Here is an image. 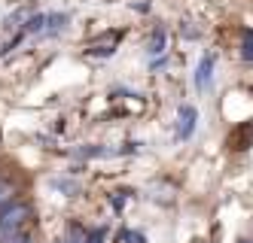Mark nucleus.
Listing matches in <instances>:
<instances>
[{
  "mask_svg": "<svg viewBox=\"0 0 253 243\" xmlns=\"http://www.w3.org/2000/svg\"><path fill=\"white\" fill-rule=\"evenodd\" d=\"M119 240H122V243H147V237H143L140 231H128V228L119 231Z\"/></svg>",
  "mask_w": 253,
  "mask_h": 243,
  "instance_id": "9b49d317",
  "label": "nucleus"
},
{
  "mask_svg": "<svg viewBox=\"0 0 253 243\" xmlns=\"http://www.w3.org/2000/svg\"><path fill=\"white\" fill-rule=\"evenodd\" d=\"M64 243H88V231H85L83 225H67Z\"/></svg>",
  "mask_w": 253,
  "mask_h": 243,
  "instance_id": "6e6552de",
  "label": "nucleus"
},
{
  "mask_svg": "<svg viewBox=\"0 0 253 243\" xmlns=\"http://www.w3.org/2000/svg\"><path fill=\"white\" fill-rule=\"evenodd\" d=\"M28 219H31V207L22 204V201H12V204H6V207H0V234L22 231Z\"/></svg>",
  "mask_w": 253,
  "mask_h": 243,
  "instance_id": "f257e3e1",
  "label": "nucleus"
},
{
  "mask_svg": "<svg viewBox=\"0 0 253 243\" xmlns=\"http://www.w3.org/2000/svg\"><path fill=\"white\" fill-rule=\"evenodd\" d=\"M104 237H107V228H98L88 234V243H104Z\"/></svg>",
  "mask_w": 253,
  "mask_h": 243,
  "instance_id": "f8f14e48",
  "label": "nucleus"
},
{
  "mask_svg": "<svg viewBox=\"0 0 253 243\" xmlns=\"http://www.w3.org/2000/svg\"><path fill=\"white\" fill-rule=\"evenodd\" d=\"M238 243H253V237H244V240H238Z\"/></svg>",
  "mask_w": 253,
  "mask_h": 243,
  "instance_id": "ddd939ff",
  "label": "nucleus"
},
{
  "mask_svg": "<svg viewBox=\"0 0 253 243\" xmlns=\"http://www.w3.org/2000/svg\"><path fill=\"white\" fill-rule=\"evenodd\" d=\"M213 67H216V58H213V55H205V58L198 61V67H195V73H192V85H195V91H208V88H211Z\"/></svg>",
  "mask_w": 253,
  "mask_h": 243,
  "instance_id": "7ed1b4c3",
  "label": "nucleus"
},
{
  "mask_svg": "<svg viewBox=\"0 0 253 243\" xmlns=\"http://www.w3.org/2000/svg\"><path fill=\"white\" fill-rule=\"evenodd\" d=\"M0 243H34V240L25 231H12V234H0Z\"/></svg>",
  "mask_w": 253,
  "mask_h": 243,
  "instance_id": "9d476101",
  "label": "nucleus"
},
{
  "mask_svg": "<svg viewBox=\"0 0 253 243\" xmlns=\"http://www.w3.org/2000/svg\"><path fill=\"white\" fill-rule=\"evenodd\" d=\"M147 52L150 55H162V52H165V31H153L150 43H147Z\"/></svg>",
  "mask_w": 253,
  "mask_h": 243,
  "instance_id": "1a4fd4ad",
  "label": "nucleus"
},
{
  "mask_svg": "<svg viewBox=\"0 0 253 243\" xmlns=\"http://www.w3.org/2000/svg\"><path fill=\"white\" fill-rule=\"evenodd\" d=\"M195 128H198V109L183 104L177 109V122H174V137L177 140H189L195 134Z\"/></svg>",
  "mask_w": 253,
  "mask_h": 243,
  "instance_id": "f03ea898",
  "label": "nucleus"
},
{
  "mask_svg": "<svg viewBox=\"0 0 253 243\" xmlns=\"http://www.w3.org/2000/svg\"><path fill=\"white\" fill-rule=\"evenodd\" d=\"M64 25H67V15H64V12H49V15H46V25H43V36L61 34Z\"/></svg>",
  "mask_w": 253,
  "mask_h": 243,
  "instance_id": "20e7f679",
  "label": "nucleus"
},
{
  "mask_svg": "<svg viewBox=\"0 0 253 243\" xmlns=\"http://www.w3.org/2000/svg\"><path fill=\"white\" fill-rule=\"evenodd\" d=\"M15 195H19V185H15L12 179L0 176V207H6V204L15 201Z\"/></svg>",
  "mask_w": 253,
  "mask_h": 243,
  "instance_id": "423d86ee",
  "label": "nucleus"
},
{
  "mask_svg": "<svg viewBox=\"0 0 253 243\" xmlns=\"http://www.w3.org/2000/svg\"><path fill=\"white\" fill-rule=\"evenodd\" d=\"M241 58L247 61V64H253V28H247L244 34H241Z\"/></svg>",
  "mask_w": 253,
  "mask_h": 243,
  "instance_id": "0eeeda50",
  "label": "nucleus"
},
{
  "mask_svg": "<svg viewBox=\"0 0 253 243\" xmlns=\"http://www.w3.org/2000/svg\"><path fill=\"white\" fill-rule=\"evenodd\" d=\"M116 40H119V31H113V34L101 36V40H95V43H92V55H101V58H107V55H113V46H116Z\"/></svg>",
  "mask_w": 253,
  "mask_h": 243,
  "instance_id": "39448f33",
  "label": "nucleus"
}]
</instances>
